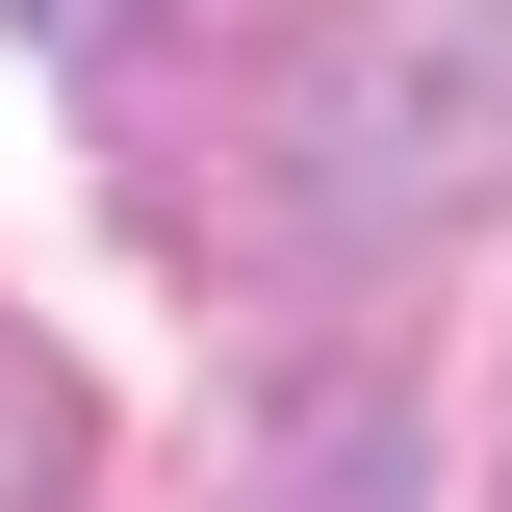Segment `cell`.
<instances>
[{"mask_svg":"<svg viewBox=\"0 0 512 512\" xmlns=\"http://www.w3.org/2000/svg\"><path fill=\"white\" fill-rule=\"evenodd\" d=\"M231 512H410V384L308 359V384H282V410L231 436Z\"/></svg>","mask_w":512,"mask_h":512,"instance_id":"7a4b0ae2","label":"cell"},{"mask_svg":"<svg viewBox=\"0 0 512 512\" xmlns=\"http://www.w3.org/2000/svg\"><path fill=\"white\" fill-rule=\"evenodd\" d=\"M154 26H180V0H26V52H52V77H128Z\"/></svg>","mask_w":512,"mask_h":512,"instance_id":"277c9868","label":"cell"},{"mask_svg":"<svg viewBox=\"0 0 512 512\" xmlns=\"http://www.w3.org/2000/svg\"><path fill=\"white\" fill-rule=\"evenodd\" d=\"M512 205V0H308L256 103V231L282 256H436Z\"/></svg>","mask_w":512,"mask_h":512,"instance_id":"6da1fadb","label":"cell"},{"mask_svg":"<svg viewBox=\"0 0 512 512\" xmlns=\"http://www.w3.org/2000/svg\"><path fill=\"white\" fill-rule=\"evenodd\" d=\"M77 487H103V410H77V359H52V333L0 308V512H77Z\"/></svg>","mask_w":512,"mask_h":512,"instance_id":"3957f363","label":"cell"}]
</instances>
